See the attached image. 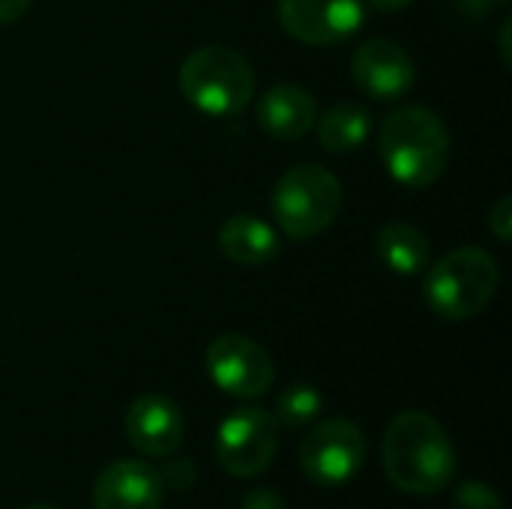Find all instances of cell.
Returning a JSON list of instances; mask_svg holds the SVG:
<instances>
[{
  "label": "cell",
  "mask_w": 512,
  "mask_h": 509,
  "mask_svg": "<svg viewBox=\"0 0 512 509\" xmlns=\"http://www.w3.org/2000/svg\"><path fill=\"white\" fill-rule=\"evenodd\" d=\"M324 411V396L312 384H291L279 393L273 420L279 429H306L312 426Z\"/></svg>",
  "instance_id": "e0dca14e"
},
{
  "label": "cell",
  "mask_w": 512,
  "mask_h": 509,
  "mask_svg": "<svg viewBox=\"0 0 512 509\" xmlns=\"http://www.w3.org/2000/svg\"><path fill=\"white\" fill-rule=\"evenodd\" d=\"M282 30L306 45L351 39L366 21V0H279Z\"/></svg>",
  "instance_id": "9c48e42d"
},
{
  "label": "cell",
  "mask_w": 512,
  "mask_h": 509,
  "mask_svg": "<svg viewBox=\"0 0 512 509\" xmlns=\"http://www.w3.org/2000/svg\"><path fill=\"white\" fill-rule=\"evenodd\" d=\"M366 6H372L378 12H399V9L411 6V0H366Z\"/></svg>",
  "instance_id": "7402d4cb"
},
{
  "label": "cell",
  "mask_w": 512,
  "mask_h": 509,
  "mask_svg": "<svg viewBox=\"0 0 512 509\" xmlns=\"http://www.w3.org/2000/svg\"><path fill=\"white\" fill-rule=\"evenodd\" d=\"M24 509H60V507H48V504H33V507H24Z\"/></svg>",
  "instance_id": "603a6c76"
},
{
  "label": "cell",
  "mask_w": 512,
  "mask_h": 509,
  "mask_svg": "<svg viewBox=\"0 0 512 509\" xmlns=\"http://www.w3.org/2000/svg\"><path fill=\"white\" fill-rule=\"evenodd\" d=\"M126 438L141 456L165 459L183 444V414L168 396H138L126 411Z\"/></svg>",
  "instance_id": "7c38bea8"
},
{
  "label": "cell",
  "mask_w": 512,
  "mask_h": 509,
  "mask_svg": "<svg viewBox=\"0 0 512 509\" xmlns=\"http://www.w3.org/2000/svg\"><path fill=\"white\" fill-rule=\"evenodd\" d=\"M489 231L501 240L510 243L512 237V198L501 195L492 207H489Z\"/></svg>",
  "instance_id": "d6986e66"
},
{
  "label": "cell",
  "mask_w": 512,
  "mask_h": 509,
  "mask_svg": "<svg viewBox=\"0 0 512 509\" xmlns=\"http://www.w3.org/2000/svg\"><path fill=\"white\" fill-rule=\"evenodd\" d=\"M375 252L381 264L399 276H417L429 267V237L411 222H387L375 237Z\"/></svg>",
  "instance_id": "9a60e30c"
},
{
  "label": "cell",
  "mask_w": 512,
  "mask_h": 509,
  "mask_svg": "<svg viewBox=\"0 0 512 509\" xmlns=\"http://www.w3.org/2000/svg\"><path fill=\"white\" fill-rule=\"evenodd\" d=\"M30 9V0H0V24L18 21Z\"/></svg>",
  "instance_id": "44dd1931"
},
{
  "label": "cell",
  "mask_w": 512,
  "mask_h": 509,
  "mask_svg": "<svg viewBox=\"0 0 512 509\" xmlns=\"http://www.w3.org/2000/svg\"><path fill=\"white\" fill-rule=\"evenodd\" d=\"M210 381L234 399H258L273 387V357L249 336L225 333L204 354Z\"/></svg>",
  "instance_id": "ba28073f"
},
{
  "label": "cell",
  "mask_w": 512,
  "mask_h": 509,
  "mask_svg": "<svg viewBox=\"0 0 512 509\" xmlns=\"http://www.w3.org/2000/svg\"><path fill=\"white\" fill-rule=\"evenodd\" d=\"M279 426L264 408H237L231 411L216 432V459L219 465L237 477L249 480L270 468L276 459Z\"/></svg>",
  "instance_id": "8992f818"
},
{
  "label": "cell",
  "mask_w": 512,
  "mask_h": 509,
  "mask_svg": "<svg viewBox=\"0 0 512 509\" xmlns=\"http://www.w3.org/2000/svg\"><path fill=\"white\" fill-rule=\"evenodd\" d=\"M378 150L393 180L411 189H426L447 171L450 132L432 108L399 105L381 123Z\"/></svg>",
  "instance_id": "7a4b0ae2"
},
{
  "label": "cell",
  "mask_w": 512,
  "mask_h": 509,
  "mask_svg": "<svg viewBox=\"0 0 512 509\" xmlns=\"http://www.w3.org/2000/svg\"><path fill=\"white\" fill-rule=\"evenodd\" d=\"M318 141L330 153H351L372 135V111L360 102H336L315 120Z\"/></svg>",
  "instance_id": "2e32d148"
},
{
  "label": "cell",
  "mask_w": 512,
  "mask_h": 509,
  "mask_svg": "<svg viewBox=\"0 0 512 509\" xmlns=\"http://www.w3.org/2000/svg\"><path fill=\"white\" fill-rule=\"evenodd\" d=\"M219 249L240 267H267L279 258L282 240L270 222L252 213H234L219 225Z\"/></svg>",
  "instance_id": "5bb4252c"
},
{
  "label": "cell",
  "mask_w": 512,
  "mask_h": 509,
  "mask_svg": "<svg viewBox=\"0 0 512 509\" xmlns=\"http://www.w3.org/2000/svg\"><path fill=\"white\" fill-rule=\"evenodd\" d=\"M276 225L294 240H312L327 231L342 210V183L324 165L288 168L270 195Z\"/></svg>",
  "instance_id": "5b68a950"
},
{
  "label": "cell",
  "mask_w": 512,
  "mask_h": 509,
  "mask_svg": "<svg viewBox=\"0 0 512 509\" xmlns=\"http://www.w3.org/2000/svg\"><path fill=\"white\" fill-rule=\"evenodd\" d=\"M258 126L279 141L303 138L315 129L318 120V102L315 96L300 84H276L258 99Z\"/></svg>",
  "instance_id": "4fadbf2b"
},
{
  "label": "cell",
  "mask_w": 512,
  "mask_h": 509,
  "mask_svg": "<svg viewBox=\"0 0 512 509\" xmlns=\"http://www.w3.org/2000/svg\"><path fill=\"white\" fill-rule=\"evenodd\" d=\"M240 509H288L285 501L279 498V492L273 489H252L243 501H240Z\"/></svg>",
  "instance_id": "ffe728a7"
},
{
  "label": "cell",
  "mask_w": 512,
  "mask_h": 509,
  "mask_svg": "<svg viewBox=\"0 0 512 509\" xmlns=\"http://www.w3.org/2000/svg\"><path fill=\"white\" fill-rule=\"evenodd\" d=\"M453 509H504V501L495 486L480 480H465L453 492Z\"/></svg>",
  "instance_id": "ac0fdd59"
},
{
  "label": "cell",
  "mask_w": 512,
  "mask_h": 509,
  "mask_svg": "<svg viewBox=\"0 0 512 509\" xmlns=\"http://www.w3.org/2000/svg\"><path fill=\"white\" fill-rule=\"evenodd\" d=\"M366 435L351 420H324L300 444V468L312 483L342 486L363 471Z\"/></svg>",
  "instance_id": "52a82bcc"
},
{
  "label": "cell",
  "mask_w": 512,
  "mask_h": 509,
  "mask_svg": "<svg viewBox=\"0 0 512 509\" xmlns=\"http://www.w3.org/2000/svg\"><path fill=\"white\" fill-rule=\"evenodd\" d=\"M165 483L156 468L117 459L93 483V509H162Z\"/></svg>",
  "instance_id": "8fae6325"
},
{
  "label": "cell",
  "mask_w": 512,
  "mask_h": 509,
  "mask_svg": "<svg viewBox=\"0 0 512 509\" xmlns=\"http://www.w3.org/2000/svg\"><path fill=\"white\" fill-rule=\"evenodd\" d=\"M498 261L477 246H462L444 255L426 276V300L447 321L477 318L498 291Z\"/></svg>",
  "instance_id": "277c9868"
},
{
  "label": "cell",
  "mask_w": 512,
  "mask_h": 509,
  "mask_svg": "<svg viewBox=\"0 0 512 509\" xmlns=\"http://www.w3.org/2000/svg\"><path fill=\"white\" fill-rule=\"evenodd\" d=\"M180 90L195 111L207 117H234L255 96V72L240 51L204 45L183 60Z\"/></svg>",
  "instance_id": "3957f363"
},
{
  "label": "cell",
  "mask_w": 512,
  "mask_h": 509,
  "mask_svg": "<svg viewBox=\"0 0 512 509\" xmlns=\"http://www.w3.org/2000/svg\"><path fill=\"white\" fill-rule=\"evenodd\" d=\"M354 84L375 102H396L408 96L417 81V66L411 54L384 36L366 39L351 57Z\"/></svg>",
  "instance_id": "30bf717a"
},
{
  "label": "cell",
  "mask_w": 512,
  "mask_h": 509,
  "mask_svg": "<svg viewBox=\"0 0 512 509\" xmlns=\"http://www.w3.org/2000/svg\"><path fill=\"white\" fill-rule=\"evenodd\" d=\"M381 462L387 480L399 492L417 498L447 489L459 468L447 429L423 411H405L390 420L381 444Z\"/></svg>",
  "instance_id": "6da1fadb"
}]
</instances>
